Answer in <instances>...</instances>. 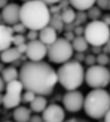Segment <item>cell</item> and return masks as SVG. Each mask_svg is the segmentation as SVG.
I'll return each mask as SVG.
<instances>
[{
    "label": "cell",
    "mask_w": 110,
    "mask_h": 122,
    "mask_svg": "<svg viewBox=\"0 0 110 122\" xmlns=\"http://www.w3.org/2000/svg\"><path fill=\"white\" fill-rule=\"evenodd\" d=\"M19 80L25 90L37 95H50L58 83L57 71L43 61H29L22 64L19 69Z\"/></svg>",
    "instance_id": "1"
},
{
    "label": "cell",
    "mask_w": 110,
    "mask_h": 122,
    "mask_svg": "<svg viewBox=\"0 0 110 122\" xmlns=\"http://www.w3.org/2000/svg\"><path fill=\"white\" fill-rule=\"evenodd\" d=\"M50 9L43 0H29L20 9V21L29 30L40 31L49 24Z\"/></svg>",
    "instance_id": "2"
},
{
    "label": "cell",
    "mask_w": 110,
    "mask_h": 122,
    "mask_svg": "<svg viewBox=\"0 0 110 122\" xmlns=\"http://www.w3.org/2000/svg\"><path fill=\"white\" fill-rule=\"evenodd\" d=\"M83 109L92 119L104 118L110 110V93L104 88H93L85 96Z\"/></svg>",
    "instance_id": "3"
},
{
    "label": "cell",
    "mask_w": 110,
    "mask_h": 122,
    "mask_svg": "<svg viewBox=\"0 0 110 122\" xmlns=\"http://www.w3.org/2000/svg\"><path fill=\"white\" fill-rule=\"evenodd\" d=\"M58 83L67 90L77 89L85 81V70L81 63L70 60L57 69Z\"/></svg>",
    "instance_id": "4"
},
{
    "label": "cell",
    "mask_w": 110,
    "mask_h": 122,
    "mask_svg": "<svg viewBox=\"0 0 110 122\" xmlns=\"http://www.w3.org/2000/svg\"><path fill=\"white\" fill-rule=\"evenodd\" d=\"M84 37L92 46H103L110 39V27L102 20H91L85 27Z\"/></svg>",
    "instance_id": "5"
},
{
    "label": "cell",
    "mask_w": 110,
    "mask_h": 122,
    "mask_svg": "<svg viewBox=\"0 0 110 122\" xmlns=\"http://www.w3.org/2000/svg\"><path fill=\"white\" fill-rule=\"evenodd\" d=\"M73 51L71 41L65 38H58L53 43L47 45V58L53 64L62 65L72 59Z\"/></svg>",
    "instance_id": "6"
},
{
    "label": "cell",
    "mask_w": 110,
    "mask_h": 122,
    "mask_svg": "<svg viewBox=\"0 0 110 122\" xmlns=\"http://www.w3.org/2000/svg\"><path fill=\"white\" fill-rule=\"evenodd\" d=\"M85 82L92 88H104L110 84V70L100 65L89 66L85 71Z\"/></svg>",
    "instance_id": "7"
},
{
    "label": "cell",
    "mask_w": 110,
    "mask_h": 122,
    "mask_svg": "<svg viewBox=\"0 0 110 122\" xmlns=\"http://www.w3.org/2000/svg\"><path fill=\"white\" fill-rule=\"evenodd\" d=\"M23 89V85L19 79L7 83L6 94H4L3 106L6 109H14L18 107L22 100L21 92Z\"/></svg>",
    "instance_id": "8"
},
{
    "label": "cell",
    "mask_w": 110,
    "mask_h": 122,
    "mask_svg": "<svg viewBox=\"0 0 110 122\" xmlns=\"http://www.w3.org/2000/svg\"><path fill=\"white\" fill-rule=\"evenodd\" d=\"M85 97L77 89L68 90L63 96V104L69 112H78L84 107Z\"/></svg>",
    "instance_id": "9"
},
{
    "label": "cell",
    "mask_w": 110,
    "mask_h": 122,
    "mask_svg": "<svg viewBox=\"0 0 110 122\" xmlns=\"http://www.w3.org/2000/svg\"><path fill=\"white\" fill-rule=\"evenodd\" d=\"M25 54L30 61H43L44 57L47 56V45L41 40L29 41L27 43V51Z\"/></svg>",
    "instance_id": "10"
},
{
    "label": "cell",
    "mask_w": 110,
    "mask_h": 122,
    "mask_svg": "<svg viewBox=\"0 0 110 122\" xmlns=\"http://www.w3.org/2000/svg\"><path fill=\"white\" fill-rule=\"evenodd\" d=\"M65 117L64 109L57 104L48 105L43 112V118L45 122H62L65 120Z\"/></svg>",
    "instance_id": "11"
},
{
    "label": "cell",
    "mask_w": 110,
    "mask_h": 122,
    "mask_svg": "<svg viewBox=\"0 0 110 122\" xmlns=\"http://www.w3.org/2000/svg\"><path fill=\"white\" fill-rule=\"evenodd\" d=\"M20 9L21 7L16 3L8 4L3 8L1 15L2 20L7 25H14L20 21Z\"/></svg>",
    "instance_id": "12"
},
{
    "label": "cell",
    "mask_w": 110,
    "mask_h": 122,
    "mask_svg": "<svg viewBox=\"0 0 110 122\" xmlns=\"http://www.w3.org/2000/svg\"><path fill=\"white\" fill-rule=\"evenodd\" d=\"M13 28L8 25L0 24V52L11 47L13 43Z\"/></svg>",
    "instance_id": "13"
},
{
    "label": "cell",
    "mask_w": 110,
    "mask_h": 122,
    "mask_svg": "<svg viewBox=\"0 0 110 122\" xmlns=\"http://www.w3.org/2000/svg\"><path fill=\"white\" fill-rule=\"evenodd\" d=\"M39 32H40L39 40H41L46 45H49V44L53 43L58 39V37H57L58 32L53 27H51L50 25H47V26L44 27L43 29L40 30Z\"/></svg>",
    "instance_id": "14"
},
{
    "label": "cell",
    "mask_w": 110,
    "mask_h": 122,
    "mask_svg": "<svg viewBox=\"0 0 110 122\" xmlns=\"http://www.w3.org/2000/svg\"><path fill=\"white\" fill-rule=\"evenodd\" d=\"M21 53L18 51V49L16 47H9L6 50L1 52L0 55V59H1L2 63L4 64H11V63H15L17 60H19L21 58Z\"/></svg>",
    "instance_id": "15"
},
{
    "label": "cell",
    "mask_w": 110,
    "mask_h": 122,
    "mask_svg": "<svg viewBox=\"0 0 110 122\" xmlns=\"http://www.w3.org/2000/svg\"><path fill=\"white\" fill-rule=\"evenodd\" d=\"M31 109L29 110L24 106H18L13 112V117L16 122H27L31 118Z\"/></svg>",
    "instance_id": "16"
},
{
    "label": "cell",
    "mask_w": 110,
    "mask_h": 122,
    "mask_svg": "<svg viewBox=\"0 0 110 122\" xmlns=\"http://www.w3.org/2000/svg\"><path fill=\"white\" fill-rule=\"evenodd\" d=\"M47 107V100L44 95H36L35 99L30 103V109L33 112H43Z\"/></svg>",
    "instance_id": "17"
},
{
    "label": "cell",
    "mask_w": 110,
    "mask_h": 122,
    "mask_svg": "<svg viewBox=\"0 0 110 122\" xmlns=\"http://www.w3.org/2000/svg\"><path fill=\"white\" fill-rule=\"evenodd\" d=\"M69 3L76 11H87L95 5L96 0H69Z\"/></svg>",
    "instance_id": "18"
},
{
    "label": "cell",
    "mask_w": 110,
    "mask_h": 122,
    "mask_svg": "<svg viewBox=\"0 0 110 122\" xmlns=\"http://www.w3.org/2000/svg\"><path fill=\"white\" fill-rule=\"evenodd\" d=\"M72 44L76 52H85L89 48V42L84 36H76L72 41Z\"/></svg>",
    "instance_id": "19"
},
{
    "label": "cell",
    "mask_w": 110,
    "mask_h": 122,
    "mask_svg": "<svg viewBox=\"0 0 110 122\" xmlns=\"http://www.w3.org/2000/svg\"><path fill=\"white\" fill-rule=\"evenodd\" d=\"M1 76L7 84L14 80L19 79V70H17L14 66H8V67H5L4 70L1 72Z\"/></svg>",
    "instance_id": "20"
},
{
    "label": "cell",
    "mask_w": 110,
    "mask_h": 122,
    "mask_svg": "<svg viewBox=\"0 0 110 122\" xmlns=\"http://www.w3.org/2000/svg\"><path fill=\"white\" fill-rule=\"evenodd\" d=\"M48 25H50L51 27H53L58 33L62 32L63 30H64V28H65V22L62 19L61 14H59V13L58 14H52Z\"/></svg>",
    "instance_id": "21"
},
{
    "label": "cell",
    "mask_w": 110,
    "mask_h": 122,
    "mask_svg": "<svg viewBox=\"0 0 110 122\" xmlns=\"http://www.w3.org/2000/svg\"><path fill=\"white\" fill-rule=\"evenodd\" d=\"M62 19L65 23H72L76 17V12L72 8H65L61 13Z\"/></svg>",
    "instance_id": "22"
},
{
    "label": "cell",
    "mask_w": 110,
    "mask_h": 122,
    "mask_svg": "<svg viewBox=\"0 0 110 122\" xmlns=\"http://www.w3.org/2000/svg\"><path fill=\"white\" fill-rule=\"evenodd\" d=\"M87 15L88 18H90L91 20H99L102 16L101 9L99 6H93L87 10Z\"/></svg>",
    "instance_id": "23"
},
{
    "label": "cell",
    "mask_w": 110,
    "mask_h": 122,
    "mask_svg": "<svg viewBox=\"0 0 110 122\" xmlns=\"http://www.w3.org/2000/svg\"><path fill=\"white\" fill-rule=\"evenodd\" d=\"M88 19V15L87 13H85V11H77L76 12V17L75 20L73 21L74 25H81L82 23H85Z\"/></svg>",
    "instance_id": "24"
},
{
    "label": "cell",
    "mask_w": 110,
    "mask_h": 122,
    "mask_svg": "<svg viewBox=\"0 0 110 122\" xmlns=\"http://www.w3.org/2000/svg\"><path fill=\"white\" fill-rule=\"evenodd\" d=\"M109 63H110V58H109V56L107 55V53L101 52V53L98 54V56H97V64H98V65L105 66H106Z\"/></svg>",
    "instance_id": "25"
},
{
    "label": "cell",
    "mask_w": 110,
    "mask_h": 122,
    "mask_svg": "<svg viewBox=\"0 0 110 122\" xmlns=\"http://www.w3.org/2000/svg\"><path fill=\"white\" fill-rule=\"evenodd\" d=\"M12 28H13L14 33H16V34H24L27 32V30H28V28H27L21 21L12 25Z\"/></svg>",
    "instance_id": "26"
},
{
    "label": "cell",
    "mask_w": 110,
    "mask_h": 122,
    "mask_svg": "<svg viewBox=\"0 0 110 122\" xmlns=\"http://www.w3.org/2000/svg\"><path fill=\"white\" fill-rule=\"evenodd\" d=\"M36 93L35 92H33V91H31V90H26L25 92L23 93V95H22V101H23V103H31L34 99H35V97H36Z\"/></svg>",
    "instance_id": "27"
},
{
    "label": "cell",
    "mask_w": 110,
    "mask_h": 122,
    "mask_svg": "<svg viewBox=\"0 0 110 122\" xmlns=\"http://www.w3.org/2000/svg\"><path fill=\"white\" fill-rule=\"evenodd\" d=\"M26 40H27V38L23 34H16L13 37V43L16 46H18V45H20L22 43H25Z\"/></svg>",
    "instance_id": "28"
},
{
    "label": "cell",
    "mask_w": 110,
    "mask_h": 122,
    "mask_svg": "<svg viewBox=\"0 0 110 122\" xmlns=\"http://www.w3.org/2000/svg\"><path fill=\"white\" fill-rule=\"evenodd\" d=\"M85 64L88 66H95L97 64V57L94 55V54H89V55H86L85 57Z\"/></svg>",
    "instance_id": "29"
},
{
    "label": "cell",
    "mask_w": 110,
    "mask_h": 122,
    "mask_svg": "<svg viewBox=\"0 0 110 122\" xmlns=\"http://www.w3.org/2000/svg\"><path fill=\"white\" fill-rule=\"evenodd\" d=\"M96 4L101 10H110V0H96Z\"/></svg>",
    "instance_id": "30"
},
{
    "label": "cell",
    "mask_w": 110,
    "mask_h": 122,
    "mask_svg": "<svg viewBox=\"0 0 110 122\" xmlns=\"http://www.w3.org/2000/svg\"><path fill=\"white\" fill-rule=\"evenodd\" d=\"M39 35H40V32L38 30H29V31L27 32L26 38L29 41H35V40H38Z\"/></svg>",
    "instance_id": "31"
},
{
    "label": "cell",
    "mask_w": 110,
    "mask_h": 122,
    "mask_svg": "<svg viewBox=\"0 0 110 122\" xmlns=\"http://www.w3.org/2000/svg\"><path fill=\"white\" fill-rule=\"evenodd\" d=\"M84 32H85V28L81 25H77L73 29V33L75 34V36H84Z\"/></svg>",
    "instance_id": "32"
},
{
    "label": "cell",
    "mask_w": 110,
    "mask_h": 122,
    "mask_svg": "<svg viewBox=\"0 0 110 122\" xmlns=\"http://www.w3.org/2000/svg\"><path fill=\"white\" fill-rule=\"evenodd\" d=\"M73 57H74V60L75 61H77V62H79V63H82V62H84L85 61V55H84V52H76L74 55H73Z\"/></svg>",
    "instance_id": "33"
},
{
    "label": "cell",
    "mask_w": 110,
    "mask_h": 122,
    "mask_svg": "<svg viewBox=\"0 0 110 122\" xmlns=\"http://www.w3.org/2000/svg\"><path fill=\"white\" fill-rule=\"evenodd\" d=\"M75 37H76V36H75V34L73 33V31H66V32L64 33V38H65L66 40H68L69 41H72Z\"/></svg>",
    "instance_id": "34"
},
{
    "label": "cell",
    "mask_w": 110,
    "mask_h": 122,
    "mask_svg": "<svg viewBox=\"0 0 110 122\" xmlns=\"http://www.w3.org/2000/svg\"><path fill=\"white\" fill-rule=\"evenodd\" d=\"M16 48L18 49V51H19L21 54L26 53V51H27V43H22V44L16 46Z\"/></svg>",
    "instance_id": "35"
},
{
    "label": "cell",
    "mask_w": 110,
    "mask_h": 122,
    "mask_svg": "<svg viewBox=\"0 0 110 122\" xmlns=\"http://www.w3.org/2000/svg\"><path fill=\"white\" fill-rule=\"evenodd\" d=\"M92 52H93V54H99V53H101L102 52V48H101V46H96V45H93V47H92Z\"/></svg>",
    "instance_id": "36"
},
{
    "label": "cell",
    "mask_w": 110,
    "mask_h": 122,
    "mask_svg": "<svg viewBox=\"0 0 110 122\" xmlns=\"http://www.w3.org/2000/svg\"><path fill=\"white\" fill-rule=\"evenodd\" d=\"M30 121L31 122H42V121H44V118H43V116L41 117L39 115H33V116H31Z\"/></svg>",
    "instance_id": "37"
},
{
    "label": "cell",
    "mask_w": 110,
    "mask_h": 122,
    "mask_svg": "<svg viewBox=\"0 0 110 122\" xmlns=\"http://www.w3.org/2000/svg\"><path fill=\"white\" fill-rule=\"evenodd\" d=\"M101 20H102L103 22H105L107 25L110 26V15H109V14L103 15L101 16Z\"/></svg>",
    "instance_id": "38"
},
{
    "label": "cell",
    "mask_w": 110,
    "mask_h": 122,
    "mask_svg": "<svg viewBox=\"0 0 110 122\" xmlns=\"http://www.w3.org/2000/svg\"><path fill=\"white\" fill-rule=\"evenodd\" d=\"M5 88H6V82L4 81L2 76H0V92H2Z\"/></svg>",
    "instance_id": "39"
},
{
    "label": "cell",
    "mask_w": 110,
    "mask_h": 122,
    "mask_svg": "<svg viewBox=\"0 0 110 122\" xmlns=\"http://www.w3.org/2000/svg\"><path fill=\"white\" fill-rule=\"evenodd\" d=\"M43 1L45 2L47 5H55V4L59 3L61 0H43Z\"/></svg>",
    "instance_id": "40"
},
{
    "label": "cell",
    "mask_w": 110,
    "mask_h": 122,
    "mask_svg": "<svg viewBox=\"0 0 110 122\" xmlns=\"http://www.w3.org/2000/svg\"><path fill=\"white\" fill-rule=\"evenodd\" d=\"M8 5V0H0V9H3Z\"/></svg>",
    "instance_id": "41"
},
{
    "label": "cell",
    "mask_w": 110,
    "mask_h": 122,
    "mask_svg": "<svg viewBox=\"0 0 110 122\" xmlns=\"http://www.w3.org/2000/svg\"><path fill=\"white\" fill-rule=\"evenodd\" d=\"M103 120H104L105 122H110V110L106 112V114H105V116H104Z\"/></svg>",
    "instance_id": "42"
},
{
    "label": "cell",
    "mask_w": 110,
    "mask_h": 122,
    "mask_svg": "<svg viewBox=\"0 0 110 122\" xmlns=\"http://www.w3.org/2000/svg\"><path fill=\"white\" fill-rule=\"evenodd\" d=\"M3 100H4V94L0 92V105H3Z\"/></svg>",
    "instance_id": "43"
},
{
    "label": "cell",
    "mask_w": 110,
    "mask_h": 122,
    "mask_svg": "<svg viewBox=\"0 0 110 122\" xmlns=\"http://www.w3.org/2000/svg\"><path fill=\"white\" fill-rule=\"evenodd\" d=\"M4 66H3V64H0V73H1L3 70H4Z\"/></svg>",
    "instance_id": "44"
},
{
    "label": "cell",
    "mask_w": 110,
    "mask_h": 122,
    "mask_svg": "<svg viewBox=\"0 0 110 122\" xmlns=\"http://www.w3.org/2000/svg\"><path fill=\"white\" fill-rule=\"evenodd\" d=\"M107 45H108V48H109V54H110V39H109V41H108V42H107Z\"/></svg>",
    "instance_id": "45"
},
{
    "label": "cell",
    "mask_w": 110,
    "mask_h": 122,
    "mask_svg": "<svg viewBox=\"0 0 110 122\" xmlns=\"http://www.w3.org/2000/svg\"><path fill=\"white\" fill-rule=\"evenodd\" d=\"M1 20H2V15H1V14H0V22H1Z\"/></svg>",
    "instance_id": "46"
},
{
    "label": "cell",
    "mask_w": 110,
    "mask_h": 122,
    "mask_svg": "<svg viewBox=\"0 0 110 122\" xmlns=\"http://www.w3.org/2000/svg\"><path fill=\"white\" fill-rule=\"evenodd\" d=\"M22 2H27V1H29V0H21Z\"/></svg>",
    "instance_id": "47"
}]
</instances>
